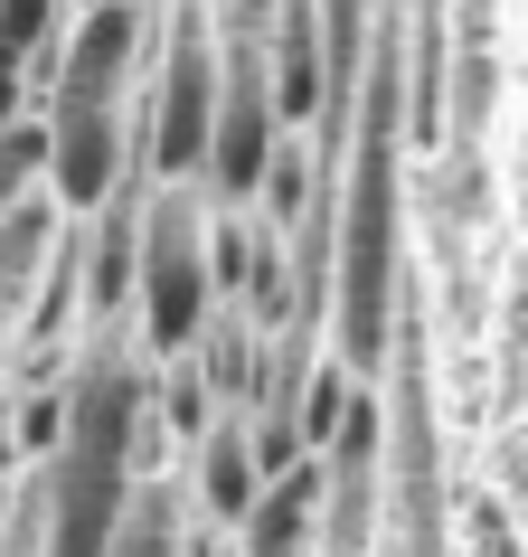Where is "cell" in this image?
<instances>
[{
    "label": "cell",
    "instance_id": "cell-1",
    "mask_svg": "<svg viewBox=\"0 0 528 557\" xmlns=\"http://www.w3.org/2000/svg\"><path fill=\"white\" fill-rule=\"evenodd\" d=\"M387 322H397V48L368 38L350 189H340V264H330V350L359 379H378Z\"/></svg>",
    "mask_w": 528,
    "mask_h": 557
},
{
    "label": "cell",
    "instance_id": "cell-2",
    "mask_svg": "<svg viewBox=\"0 0 528 557\" xmlns=\"http://www.w3.org/2000/svg\"><path fill=\"white\" fill-rule=\"evenodd\" d=\"M217 322H227V294H217V199L199 180H151L133 341H142L151 369H171V359H199V341Z\"/></svg>",
    "mask_w": 528,
    "mask_h": 557
},
{
    "label": "cell",
    "instance_id": "cell-3",
    "mask_svg": "<svg viewBox=\"0 0 528 557\" xmlns=\"http://www.w3.org/2000/svg\"><path fill=\"white\" fill-rule=\"evenodd\" d=\"M217 104H227V29L208 0H171L161 66L142 86V180H208Z\"/></svg>",
    "mask_w": 528,
    "mask_h": 557
},
{
    "label": "cell",
    "instance_id": "cell-4",
    "mask_svg": "<svg viewBox=\"0 0 528 557\" xmlns=\"http://www.w3.org/2000/svg\"><path fill=\"white\" fill-rule=\"evenodd\" d=\"M264 454H255V425H246V407H227L217 425H208L199 444H189V500H199V520L208 529H246V510L264 500Z\"/></svg>",
    "mask_w": 528,
    "mask_h": 557
},
{
    "label": "cell",
    "instance_id": "cell-5",
    "mask_svg": "<svg viewBox=\"0 0 528 557\" xmlns=\"http://www.w3.org/2000/svg\"><path fill=\"white\" fill-rule=\"evenodd\" d=\"M236 557H322V454L264 482V500L236 529Z\"/></svg>",
    "mask_w": 528,
    "mask_h": 557
},
{
    "label": "cell",
    "instance_id": "cell-6",
    "mask_svg": "<svg viewBox=\"0 0 528 557\" xmlns=\"http://www.w3.org/2000/svg\"><path fill=\"white\" fill-rule=\"evenodd\" d=\"M66 29H76V0H0V66H20L29 86H48Z\"/></svg>",
    "mask_w": 528,
    "mask_h": 557
},
{
    "label": "cell",
    "instance_id": "cell-7",
    "mask_svg": "<svg viewBox=\"0 0 528 557\" xmlns=\"http://www.w3.org/2000/svg\"><path fill=\"white\" fill-rule=\"evenodd\" d=\"M179 510H189V482H142L104 557H189V520Z\"/></svg>",
    "mask_w": 528,
    "mask_h": 557
},
{
    "label": "cell",
    "instance_id": "cell-8",
    "mask_svg": "<svg viewBox=\"0 0 528 557\" xmlns=\"http://www.w3.org/2000/svg\"><path fill=\"white\" fill-rule=\"evenodd\" d=\"M29 199H48V114H38V104L0 133V218L29 208Z\"/></svg>",
    "mask_w": 528,
    "mask_h": 557
},
{
    "label": "cell",
    "instance_id": "cell-9",
    "mask_svg": "<svg viewBox=\"0 0 528 557\" xmlns=\"http://www.w3.org/2000/svg\"><path fill=\"white\" fill-rule=\"evenodd\" d=\"M208 10H217V29H255L264 38V20H274L284 0H208Z\"/></svg>",
    "mask_w": 528,
    "mask_h": 557
},
{
    "label": "cell",
    "instance_id": "cell-10",
    "mask_svg": "<svg viewBox=\"0 0 528 557\" xmlns=\"http://www.w3.org/2000/svg\"><path fill=\"white\" fill-rule=\"evenodd\" d=\"M322 557H330V548H322Z\"/></svg>",
    "mask_w": 528,
    "mask_h": 557
}]
</instances>
